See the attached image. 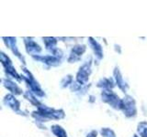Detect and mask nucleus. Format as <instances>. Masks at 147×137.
I'll list each match as a JSON object with an SVG mask.
<instances>
[]
</instances>
